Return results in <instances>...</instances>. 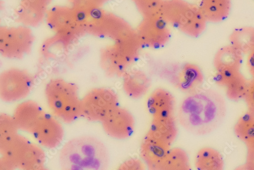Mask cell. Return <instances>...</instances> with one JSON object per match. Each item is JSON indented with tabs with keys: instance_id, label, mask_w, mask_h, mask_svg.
I'll list each match as a JSON object with an SVG mask.
<instances>
[{
	"instance_id": "obj_1",
	"label": "cell",
	"mask_w": 254,
	"mask_h": 170,
	"mask_svg": "<svg viewBox=\"0 0 254 170\" xmlns=\"http://www.w3.org/2000/svg\"><path fill=\"white\" fill-rule=\"evenodd\" d=\"M226 113V103L220 93L212 89H200L183 99L177 120L188 132L202 136L217 129Z\"/></svg>"
},
{
	"instance_id": "obj_2",
	"label": "cell",
	"mask_w": 254,
	"mask_h": 170,
	"mask_svg": "<svg viewBox=\"0 0 254 170\" xmlns=\"http://www.w3.org/2000/svg\"><path fill=\"white\" fill-rule=\"evenodd\" d=\"M59 160L61 170H108L110 156L107 146L99 139L82 135L64 145Z\"/></svg>"
},
{
	"instance_id": "obj_3",
	"label": "cell",
	"mask_w": 254,
	"mask_h": 170,
	"mask_svg": "<svg viewBox=\"0 0 254 170\" xmlns=\"http://www.w3.org/2000/svg\"><path fill=\"white\" fill-rule=\"evenodd\" d=\"M45 93L49 108L57 118L70 124L82 116L81 99L74 84L52 80L47 85Z\"/></svg>"
},
{
	"instance_id": "obj_4",
	"label": "cell",
	"mask_w": 254,
	"mask_h": 170,
	"mask_svg": "<svg viewBox=\"0 0 254 170\" xmlns=\"http://www.w3.org/2000/svg\"><path fill=\"white\" fill-rule=\"evenodd\" d=\"M141 46L135 30L115 41L102 52L104 72L112 77H123L139 56Z\"/></svg>"
},
{
	"instance_id": "obj_5",
	"label": "cell",
	"mask_w": 254,
	"mask_h": 170,
	"mask_svg": "<svg viewBox=\"0 0 254 170\" xmlns=\"http://www.w3.org/2000/svg\"><path fill=\"white\" fill-rule=\"evenodd\" d=\"M163 17L168 24L193 37L201 35L207 23L199 6L182 0L165 1Z\"/></svg>"
},
{
	"instance_id": "obj_6",
	"label": "cell",
	"mask_w": 254,
	"mask_h": 170,
	"mask_svg": "<svg viewBox=\"0 0 254 170\" xmlns=\"http://www.w3.org/2000/svg\"><path fill=\"white\" fill-rule=\"evenodd\" d=\"M0 152L1 157L19 170H30L45 165L46 162L42 148L19 134L0 145Z\"/></svg>"
},
{
	"instance_id": "obj_7",
	"label": "cell",
	"mask_w": 254,
	"mask_h": 170,
	"mask_svg": "<svg viewBox=\"0 0 254 170\" xmlns=\"http://www.w3.org/2000/svg\"><path fill=\"white\" fill-rule=\"evenodd\" d=\"M119 105L117 93L109 88H95L81 99L82 116L89 121L101 123Z\"/></svg>"
},
{
	"instance_id": "obj_8",
	"label": "cell",
	"mask_w": 254,
	"mask_h": 170,
	"mask_svg": "<svg viewBox=\"0 0 254 170\" xmlns=\"http://www.w3.org/2000/svg\"><path fill=\"white\" fill-rule=\"evenodd\" d=\"M33 85L32 77L26 72L16 70L3 73L0 81V93L2 100L16 101L25 98Z\"/></svg>"
},
{
	"instance_id": "obj_9",
	"label": "cell",
	"mask_w": 254,
	"mask_h": 170,
	"mask_svg": "<svg viewBox=\"0 0 254 170\" xmlns=\"http://www.w3.org/2000/svg\"><path fill=\"white\" fill-rule=\"evenodd\" d=\"M172 148V144L147 131L142 139L139 149L141 161L146 169L161 170Z\"/></svg>"
},
{
	"instance_id": "obj_10",
	"label": "cell",
	"mask_w": 254,
	"mask_h": 170,
	"mask_svg": "<svg viewBox=\"0 0 254 170\" xmlns=\"http://www.w3.org/2000/svg\"><path fill=\"white\" fill-rule=\"evenodd\" d=\"M168 24L164 18H143L136 30L141 45L151 48L166 45L171 36Z\"/></svg>"
},
{
	"instance_id": "obj_11",
	"label": "cell",
	"mask_w": 254,
	"mask_h": 170,
	"mask_svg": "<svg viewBox=\"0 0 254 170\" xmlns=\"http://www.w3.org/2000/svg\"><path fill=\"white\" fill-rule=\"evenodd\" d=\"M104 132L112 138L124 140L130 138L135 128V120L128 110L119 107L102 122Z\"/></svg>"
},
{
	"instance_id": "obj_12",
	"label": "cell",
	"mask_w": 254,
	"mask_h": 170,
	"mask_svg": "<svg viewBox=\"0 0 254 170\" xmlns=\"http://www.w3.org/2000/svg\"><path fill=\"white\" fill-rule=\"evenodd\" d=\"M31 134L41 146L54 149L62 142L64 131L57 118L44 113L35 125Z\"/></svg>"
},
{
	"instance_id": "obj_13",
	"label": "cell",
	"mask_w": 254,
	"mask_h": 170,
	"mask_svg": "<svg viewBox=\"0 0 254 170\" xmlns=\"http://www.w3.org/2000/svg\"><path fill=\"white\" fill-rule=\"evenodd\" d=\"M93 19L97 34L115 41L134 30L126 20L112 13L98 10Z\"/></svg>"
},
{
	"instance_id": "obj_14",
	"label": "cell",
	"mask_w": 254,
	"mask_h": 170,
	"mask_svg": "<svg viewBox=\"0 0 254 170\" xmlns=\"http://www.w3.org/2000/svg\"><path fill=\"white\" fill-rule=\"evenodd\" d=\"M171 82L182 91L190 94L201 89L204 76L197 66L187 63L177 75L172 78Z\"/></svg>"
},
{
	"instance_id": "obj_15",
	"label": "cell",
	"mask_w": 254,
	"mask_h": 170,
	"mask_svg": "<svg viewBox=\"0 0 254 170\" xmlns=\"http://www.w3.org/2000/svg\"><path fill=\"white\" fill-rule=\"evenodd\" d=\"M147 108L152 118L175 115L176 100L168 90L159 88L155 89L147 100Z\"/></svg>"
},
{
	"instance_id": "obj_16",
	"label": "cell",
	"mask_w": 254,
	"mask_h": 170,
	"mask_svg": "<svg viewBox=\"0 0 254 170\" xmlns=\"http://www.w3.org/2000/svg\"><path fill=\"white\" fill-rule=\"evenodd\" d=\"M215 82L219 86L225 88L229 99L238 101L244 99L249 81L240 71L217 73Z\"/></svg>"
},
{
	"instance_id": "obj_17",
	"label": "cell",
	"mask_w": 254,
	"mask_h": 170,
	"mask_svg": "<svg viewBox=\"0 0 254 170\" xmlns=\"http://www.w3.org/2000/svg\"><path fill=\"white\" fill-rule=\"evenodd\" d=\"M44 113L36 102L29 100L19 104L12 116L19 130L31 133Z\"/></svg>"
},
{
	"instance_id": "obj_18",
	"label": "cell",
	"mask_w": 254,
	"mask_h": 170,
	"mask_svg": "<svg viewBox=\"0 0 254 170\" xmlns=\"http://www.w3.org/2000/svg\"><path fill=\"white\" fill-rule=\"evenodd\" d=\"M151 81L145 73L140 70L127 72L123 76V89L129 97L138 99L149 91Z\"/></svg>"
},
{
	"instance_id": "obj_19",
	"label": "cell",
	"mask_w": 254,
	"mask_h": 170,
	"mask_svg": "<svg viewBox=\"0 0 254 170\" xmlns=\"http://www.w3.org/2000/svg\"><path fill=\"white\" fill-rule=\"evenodd\" d=\"M243 54L232 45L222 47L216 52L214 66L218 73L240 71Z\"/></svg>"
},
{
	"instance_id": "obj_20",
	"label": "cell",
	"mask_w": 254,
	"mask_h": 170,
	"mask_svg": "<svg viewBox=\"0 0 254 170\" xmlns=\"http://www.w3.org/2000/svg\"><path fill=\"white\" fill-rule=\"evenodd\" d=\"M177 121L175 115L152 118L150 129L148 131L172 145L179 134Z\"/></svg>"
},
{
	"instance_id": "obj_21",
	"label": "cell",
	"mask_w": 254,
	"mask_h": 170,
	"mask_svg": "<svg viewBox=\"0 0 254 170\" xmlns=\"http://www.w3.org/2000/svg\"><path fill=\"white\" fill-rule=\"evenodd\" d=\"M199 6L207 22L217 23L229 15L231 3L229 0H203Z\"/></svg>"
},
{
	"instance_id": "obj_22",
	"label": "cell",
	"mask_w": 254,
	"mask_h": 170,
	"mask_svg": "<svg viewBox=\"0 0 254 170\" xmlns=\"http://www.w3.org/2000/svg\"><path fill=\"white\" fill-rule=\"evenodd\" d=\"M196 170H224L221 154L215 148L204 147L197 152L194 161Z\"/></svg>"
},
{
	"instance_id": "obj_23",
	"label": "cell",
	"mask_w": 254,
	"mask_h": 170,
	"mask_svg": "<svg viewBox=\"0 0 254 170\" xmlns=\"http://www.w3.org/2000/svg\"><path fill=\"white\" fill-rule=\"evenodd\" d=\"M230 45L243 54L254 52V27L246 26L233 31L229 36Z\"/></svg>"
},
{
	"instance_id": "obj_24",
	"label": "cell",
	"mask_w": 254,
	"mask_h": 170,
	"mask_svg": "<svg viewBox=\"0 0 254 170\" xmlns=\"http://www.w3.org/2000/svg\"><path fill=\"white\" fill-rule=\"evenodd\" d=\"M161 170H193L189 156L183 149L172 148Z\"/></svg>"
},
{
	"instance_id": "obj_25",
	"label": "cell",
	"mask_w": 254,
	"mask_h": 170,
	"mask_svg": "<svg viewBox=\"0 0 254 170\" xmlns=\"http://www.w3.org/2000/svg\"><path fill=\"white\" fill-rule=\"evenodd\" d=\"M135 4L143 18H164L165 1L161 0H136Z\"/></svg>"
},
{
	"instance_id": "obj_26",
	"label": "cell",
	"mask_w": 254,
	"mask_h": 170,
	"mask_svg": "<svg viewBox=\"0 0 254 170\" xmlns=\"http://www.w3.org/2000/svg\"><path fill=\"white\" fill-rule=\"evenodd\" d=\"M236 136L242 141L247 143L254 138V115L248 113L242 115L234 127Z\"/></svg>"
},
{
	"instance_id": "obj_27",
	"label": "cell",
	"mask_w": 254,
	"mask_h": 170,
	"mask_svg": "<svg viewBox=\"0 0 254 170\" xmlns=\"http://www.w3.org/2000/svg\"><path fill=\"white\" fill-rule=\"evenodd\" d=\"M19 129L13 116L6 114L0 116V145H2L16 135Z\"/></svg>"
},
{
	"instance_id": "obj_28",
	"label": "cell",
	"mask_w": 254,
	"mask_h": 170,
	"mask_svg": "<svg viewBox=\"0 0 254 170\" xmlns=\"http://www.w3.org/2000/svg\"><path fill=\"white\" fill-rule=\"evenodd\" d=\"M143 162L137 158H130L124 161L116 170H146Z\"/></svg>"
},
{
	"instance_id": "obj_29",
	"label": "cell",
	"mask_w": 254,
	"mask_h": 170,
	"mask_svg": "<svg viewBox=\"0 0 254 170\" xmlns=\"http://www.w3.org/2000/svg\"><path fill=\"white\" fill-rule=\"evenodd\" d=\"M244 99L247 104L248 112L254 115V79L249 81Z\"/></svg>"
},
{
	"instance_id": "obj_30",
	"label": "cell",
	"mask_w": 254,
	"mask_h": 170,
	"mask_svg": "<svg viewBox=\"0 0 254 170\" xmlns=\"http://www.w3.org/2000/svg\"><path fill=\"white\" fill-rule=\"evenodd\" d=\"M247 67L250 74L254 79V52L249 54L248 56Z\"/></svg>"
},
{
	"instance_id": "obj_31",
	"label": "cell",
	"mask_w": 254,
	"mask_h": 170,
	"mask_svg": "<svg viewBox=\"0 0 254 170\" xmlns=\"http://www.w3.org/2000/svg\"><path fill=\"white\" fill-rule=\"evenodd\" d=\"M15 168L6 160L1 157L0 159V170H15Z\"/></svg>"
},
{
	"instance_id": "obj_32",
	"label": "cell",
	"mask_w": 254,
	"mask_h": 170,
	"mask_svg": "<svg viewBox=\"0 0 254 170\" xmlns=\"http://www.w3.org/2000/svg\"><path fill=\"white\" fill-rule=\"evenodd\" d=\"M254 170V153L247 152L246 162Z\"/></svg>"
},
{
	"instance_id": "obj_33",
	"label": "cell",
	"mask_w": 254,
	"mask_h": 170,
	"mask_svg": "<svg viewBox=\"0 0 254 170\" xmlns=\"http://www.w3.org/2000/svg\"><path fill=\"white\" fill-rule=\"evenodd\" d=\"M245 144L247 148V152L254 153V138Z\"/></svg>"
},
{
	"instance_id": "obj_34",
	"label": "cell",
	"mask_w": 254,
	"mask_h": 170,
	"mask_svg": "<svg viewBox=\"0 0 254 170\" xmlns=\"http://www.w3.org/2000/svg\"><path fill=\"white\" fill-rule=\"evenodd\" d=\"M234 170H254L248 164L246 163L243 165H240L236 168Z\"/></svg>"
},
{
	"instance_id": "obj_35",
	"label": "cell",
	"mask_w": 254,
	"mask_h": 170,
	"mask_svg": "<svg viewBox=\"0 0 254 170\" xmlns=\"http://www.w3.org/2000/svg\"><path fill=\"white\" fill-rule=\"evenodd\" d=\"M30 170H50L45 165L39 167L38 168Z\"/></svg>"
}]
</instances>
